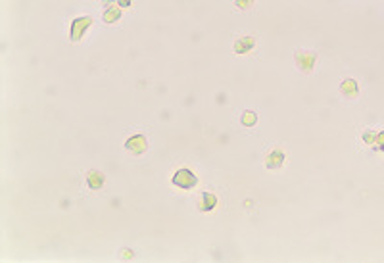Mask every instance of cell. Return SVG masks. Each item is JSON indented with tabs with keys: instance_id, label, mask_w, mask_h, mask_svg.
Here are the masks:
<instances>
[{
	"instance_id": "5bb4252c",
	"label": "cell",
	"mask_w": 384,
	"mask_h": 263,
	"mask_svg": "<svg viewBox=\"0 0 384 263\" xmlns=\"http://www.w3.org/2000/svg\"><path fill=\"white\" fill-rule=\"evenodd\" d=\"M375 138H377V135H375L373 131H365V133H363V142H365L367 146H369V144H371V146L375 144Z\"/></svg>"
},
{
	"instance_id": "8fae6325",
	"label": "cell",
	"mask_w": 384,
	"mask_h": 263,
	"mask_svg": "<svg viewBox=\"0 0 384 263\" xmlns=\"http://www.w3.org/2000/svg\"><path fill=\"white\" fill-rule=\"evenodd\" d=\"M256 121H258V115H256L254 112H246L244 115H242V123H244V125L254 127L256 125Z\"/></svg>"
},
{
	"instance_id": "30bf717a",
	"label": "cell",
	"mask_w": 384,
	"mask_h": 263,
	"mask_svg": "<svg viewBox=\"0 0 384 263\" xmlns=\"http://www.w3.org/2000/svg\"><path fill=\"white\" fill-rule=\"evenodd\" d=\"M119 17H121L119 8H110V10L104 12V21H106V23H115Z\"/></svg>"
},
{
	"instance_id": "8992f818",
	"label": "cell",
	"mask_w": 384,
	"mask_h": 263,
	"mask_svg": "<svg viewBox=\"0 0 384 263\" xmlns=\"http://www.w3.org/2000/svg\"><path fill=\"white\" fill-rule=\"evenodd\" d=\"M256 44V38L254 37H240L235 40V52L236 54H246L254 48Z\"/></svg>"
},
{
	"instance_id": "7c38bea8",
	"label": "cell",
	"mask_w": 384,
	"mask_h": 263,
	"mask_svg": "<svg viewBox=\"0 0 384 263\" xmlns=\"http://www.w3.org/2000/svg\"><path fill=\"white\" fill-rule=\"evenodd\" d=\"M373 148H375V150H379V152H384V131L377 135V138H375V144H373Z\"/></svg>"
},
{
	"instance_id": "2e32d148",
	"label": "cell",
	"mask_w": 384,
	"mask_h": 263,
	"mask_svg": "<svg viewBox=\"0 0 384 263\" xmlns=\"http://www.w3.org/2000/svg\"><path fill=\"white\" fill-rule=\"evenodd\" d=\"M113 0H104V4H112Z\"/></svg>"
},
{
	"instance_id": "7a4b0ae2",
	"label": "cell",
	"mask_w": 384,
	"mask_h": 263,
	"mask_svg": "<svg viewBox=\"0 0 384 263\" xmlns=\"http://www.w3.org/2000/svg\"><path fill=\"white\" fill-rule=\"evenodd\" d=\"M171 183H173L177 188H183V190H190V188H194L196 185H198V177L194 175L190 169H186V167H183V169H179L177 173L173 175V179H171Z\"/></svg>"
},
{
	"instance_id": "9a60e30c",
	"label": "cell",
	"mask_w": 384,
	"mask_h": 263,
	"mask_svg": "<svg viewBox=\"0 0 384 263\" xmlns=\"http://www.w3.org/2000/svg\"><path fill=\"white\" fill-rule=\"evenodd\" d=\"M117 4L123 6V8H127V6H131V0H117Z\"/></svg>"
},
{
	"instance_id": "9c48e42d",
	"label": "cell",
	"mask_w": 384,
	"mask_h": 263,
	"mask_svg": "<svg viewBox=\"0 0 384 263\" xmlns=\"http://www.w3.org/2000/svg\"><path fill=\"white\" fill-rule=\"evenodd\" d=\"M87 183L92 190H98V188L104 187V175H102L100 171H88Z\"/></svg>"
},
{
	"instance_id": "6da1fadb",
	"label": "cell",
	"mask_w": 384,
	"mask_h": 263,
	"mask_svg": "<svg viewBox=\"0 0 384 263\" xmlns=\"http://www.w3.org/2000/svg\"><path fill=\"white\" fill-rule=\"evenodd\" d=\"M294 62H296V65L304 73H311V71H313V65L317 62V52L300 48V50L294 52Z\"/></svg>"
},
{
	"instance_id": "ba28073f",
	"label": "cell",
	"mask_w": 384,
	"mask_h": 263,
	"mask_svg": "<svg viewBox=\"0 0 384 263\" xmlns=\"http://www.w3.org/2000/svg\"><path fill=\"white\" fill-rule=\"evenodd\" d=\"M215 206H217V198L210 192H204L202 194V204L198 206L200 212H211V210H215Z\"/></svg>"
},
{
	"instance_id": "3957f363",
	"label": "cell",
	"mask_w": 384,
	"mask_h": 263,
	"mask_svg": "<svg viewBox=\"0 0 384 263\" xmlns=\"http://www.w3.org/2000/svg\"><path fill=\"white\" fill-rule=\"evenodd\" d=\"M90 25H92V17H88V15L77 17L73 23H71V40H73V42H79V40L83 38V35H85V31H87Z\"/></svg>"
},
{
	"instance_id": "4fadbf2b",
	"label": "cell",
	"mask_w": 384,
	"mask_h": 263,
	"mask_svg": "<svg viewBox=\"0 0 384 263\" xmlns=\"http://www.w3.org/2000/svg\"><path fill=\"white\" fill-rule=\"evenodd\" d=\"M235 4L238 10H248V8H252L254 0H235Z\"/></svg>"
},
{
	"instance_id": "277c9868",
	"label": "cell",
	"mask_w": 384,
	"mask_h": 263,
	"mask_svg": "<svg viewBox=\"0 0 384 263\" xmlns=\"http://www.w3.org/2000/svg\"><path fill=\"white\" fill-rule=\"evenodd\" d=\"M125 148L131 152V154H135V156H140V154L146 152L148 142H146V138L142 137V135H133V137L125 142Z\"/></svg>"
},
{
	"instance_id": "5b68a950",
	"label": "cell",
	"mask_w": 384,
	"mask_h": 263,
	"mask_svg": "<svg viewBox=\"0 0 384 263\" xmlns=\"http://www.w3.org/2000/svg\"><path fill=\"white\" fill-rule=\"evenodd\" d=\"M285 162V152L283 150H273L269 152V156L265 158V167L267 169H279Z\"/></svg>"
},
{
	"instance_id": "52a82bcc",
	"label": "cell",
	"mask_w": 384,
	"mask_h": 263,
	"mask_svg": "<svg viewBox=\"0 0 384 263\" xmlns=\"http://www.w3.org/2000/svg\"><path fill=\"white\" fill-rule=\"evenodd\" d=\"M340 92H342L346 98H356V96H358V83H356L354 79H346V81H342V85H340Z\"/></svg>"
}]
</instances>
